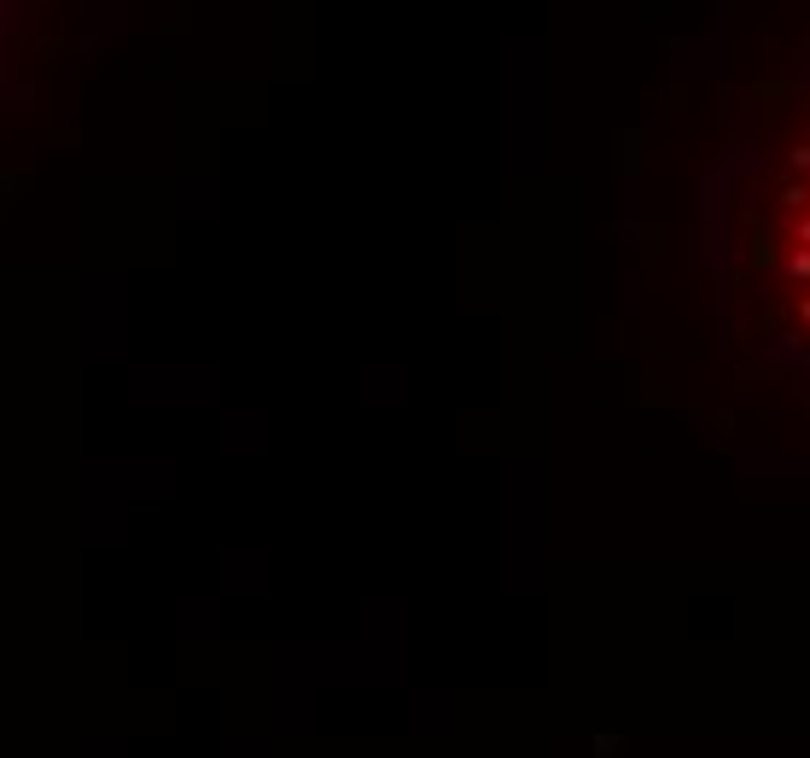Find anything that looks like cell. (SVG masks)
Here are the masks:
<instances>
[{
    "label": "cell",
    "instance_id": "obj_1",
    "mask_svg": "<svg viewBox=\"0 0 810 758\" xmlns=\"http://www.w3.org/2000/svg\"><path fill=\"white\" fill-rule=\"evenodd\" d=\"M787 280H805V286H810V251H805V245H793V251H787Z\"/></svg>",
    "mask_w": 810,
    "mask_h": 758
},
{
    "label": "cell",
    "instance_id": "obj_2",
    "mask_svg": "<svg viewBox=\"0 0 810 758\" xmlns=\"http://www.w3.org/2000/svg\"><path fill=\"white\" fill-rule=\"evenodd\" d=\"M793 170L810 175V146H793Z\"/></svg>",
    "mask_w": 810,
    "mask_h": 758
}]
</instances>
